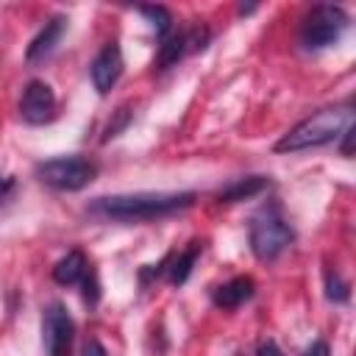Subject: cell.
<instances>
[{"label": "cell", "mask_w": 356, "mask_h": 356, "mask_svg": "<svg viewBox=\"0 0 356 356\" xmlns=\"http://www.w3.org/2000/svg\"><path fill=\"white\" fill-rule=\"evenodd\" d=\"M211 31L206 25H192L186 31H172L167 39H161L159 53H156V70H170L175 67L186 53H197L209 44Z\"/></svg>", "instance_id": "8992f818"}, {"label": "cell", "mask_w": 356, "mask_h": 356, "mask_svg": "<svg viewBox=\"0 0 356 356\" xmlns=\"http://www.w3.org/2000/svg\"><path fill=\"white\" fill-rule=\"evenodd\" d=\"M300 356H331V348H328V342L325 339H314Z\"/></svg>", "instance_id": "ffe728a7"}, {"label": "cell", "mask_w": 356, "mask_h": 356, "mask_svg": "<svg viewBox=\"0 0 356 356\" xmlns=\"http://www.w3.org/2000/svg\"><path fill=\"white\" fill-rule=\"evenodd\" d=\"M81 356H108V350L103 348L100 339H86L83 348H81Z\"/></svg>", "instance_id": "d6986e66"}, {"label": "cell", "mask_w": 356, "mask_h": 356, "mask_svg": "<svg viewBox=\"0 0 356 356\" xmlns=\"http://www.w3.org/2000/svg\"><path fill=\"white\" fill-rule=\"evenodd\" d=\"M131 120H134V111H131V106H120V108L114 111V117L108 120L106 131H103V142H108V139L120 136V131H122V128H125Z\"/></svg>", "instance_id": "e0dca14e"}, {"label": "cell", "mask_w": 356, "mask_h": 356, "mask_svg": "<svg viewBox=\"0 0 356 356\" xmlns=\"http://www.w3.org/2000/svg\"><path fill=\"white\" fill-rule=\"evenodd\" d=\"M75 323L64 303H50L42 314V348L47 356H70Z\"/></svg>", "instance_id": "52a82bcc"}, {"label": "cell", "mask_w": 356, "mask_h": 356, "mask_svg": "<svg viewBox=\"0 0 356 356\" xmlns=\"http://www.w3.org/2000/svg\"><path fill=\"white\" fill-rule=\"evenodd\" d=\"M139 14L150 22V28L156 31L159 39H167L172 33V14L164 6H139Z\"/></svg>", "instance_id": "9a60e30c"}, {"label": "cell", "mask_w": 356, "mask_h": 356, "mask_svg": "<svg viewBox=\"0 0 356 356\" xmlns=\"http://www.w3.org/2000/svg\"><path fill=\"white\" fill-rule=\"evenodd\" d=\"M33 175L56 192H81L97 178V164L86 156H56L39 161Z\"/></svg>", "instance_id": "5b68a950"}, {"label": "cell", "mask_w": 356, "mask_h": 356, "mask_svg": "<svg viewBox=\"0 0 356 356\" xmlns=\"http://www.w3.org/2000/svg\"><path fill=\"white\" fill-rule=\"evenodd\" d=\"M325 298L334 300V303H348L350 300V284L337 270H325Z\"/></svg>", "instance_id": "2e32d148"}, {"label": "cell", "mask_w": 356, "mask_h": 356, "mask_svg": "<svg viewBox=\"0 0 356 356\" xmlns=\"http://www.w3.org/2000/svg\"><path fill=\"white\" fill-rule=\"evenodd\" d=\"M67 17L64 14H56V17H50L44 25H42V31L31 39V44H28V50H25V61L28 64H36V61H44L56 47H58V42H61V36H64V31H67Z\"/></svg>", "instance_id": "30bf717a"}, {"label": "cell", "mask_w": 356, "mask_h": 356, "mask_svg": "<svg viewBox=\"0 0 356 356\" xmlns=\"http://www.w3.org/2000/svg\"><path fill=\"white\" fill-rule=\"evenodd\" d=\"M197 200L195 192H122L89 200L86 214L103 222H153L186 211Z\"/></svg>", "instance_id": "6da1fadb"}, {"label": "cell", "mask_w": 356, "mask_h": 356, "mask_svg": "<svg viewBox=\"0 0 356 356\" xmlns=\"http://www.w3.org/2000/svg\"><path fill=\"white\" fill-rule=\"evenodd\" d=\"M353 125V103L345 100L339 106H325L317 108L314 114L303 117L298 125H292L275 145V153H300V150H312V147H323L331 145L342 136L345 128Z\"/></svg>", "instance_id": "7a4b0ae2"}, {"label": "cell", "mask_w": 356, "mask_h": 356, "mask_svg": "<svg viewBox=\"0 0 356 356\" xmlns=\"http://www.w3.org/2000/svg\"><path fill=\"white\" fill-rule=\"evenodd\" d=\"M81 286H83V289H81V292H83V300H86L89 306H95V303L100 300V281H97V273L92 270V273L83 278Z\"/></svg>", "instance_id": "ac0fdd59"}, {"label": "cell", "mask_w": 356, "mask_h": 356, "mask_svg": "<svg viewBox=\"0 0 356 356\" xmlns=\"http://www.w3.org/2000/svg\"><path fill=\"white\" fill-rule=\"evenodd\" d=\"M256 295V284L250 275H236L220 286L211 289V303L222 312H231V309H239L242 303H248L250 298Z\"/></svg>", "instance_id": "8fae6325"}, {"label": "cell", "mask_w": 356, "mask_h": 356, "mask_svg": "<svg viewBox=\"0 0 356 356\" xmlns=\"http://www.w3.org/2000/svg\"><path fill=\"white\" fill-rule=\"evenodd\" d=\"M350 145H353V125L342 131V145H339L342 156H348V159H350V153H353V147H350Z\"/></svg>", "instance_id": "7402d4cb"}, {"label": "cell", "mask_w": 356, "mask_h": 356, "mask_svg": "<svg viewBox=\"0 0 356 356\" xmlns=\"http://www.w3.org/2000/svg\"><path fill=\"white\" fill-rule=\"evenodd\" d=\"M256 356H284V353L278 350V345H275L273 339H267V342H261V345L256 348Z\"/></svg>", "instance_id": "603a6c76"}, {"label": "cell", "mask_w": 356, "mask_h": 356, "mask_svg": "<svg viewBox=\"0 0 356 356\" xmlns=\"http://www.w3.org/2000/svg\"><path fill=\"white\" fill-rule=\"evenodd\" d=\"M92 273V264L86 259L83 250H67L56 264H53V281L61 286H78L83 284V278Z\"/></svg>", "instance_id": "7c38bea8"}, {"label": "cell", "mask_w": 356, "mask_h": 356, "mask_svg": "<svg viewBox=\"0 0 356 356\" xmlns=\"http://www.w3.org/2000/svg\"><path fill=\"white\" fill-rule=\"evenodd\" d=\"M56 108H58V100H56V92L50 83L33 78L25 83L22 89V97H19V117L28 122V125H44L56 117Z\"/></svg>", "instance_id": "ba28073f"}, {"label": "cell", "mask_w": 356, "mask_h": 356, "mask_svg": "<svg viewBox=\"0 0 356 356\" xmlns=\"http://www.w3.org/2000/svg\"><path fill=\"white\" fill-rule=\"evenodd\" d=\"M295 242L289 220L281 214L278 203L261 206L248 222V245L259 261H275Z\"/></svg>", "instance_id": "3957f363"}, {"label": "cell", "mask_w": 356, "mask_h": 356, "mask_svg": "<svg viewBox=\"0 0 356 356\" xmlns=\"http://www.w3.org/2000/svg\"><path fill=\"white\" fill-rule=\"evenodd\" d=\"M348 25H350V17H348V11L342 6L317 3L303 14L300 31H298V42H300L303 50L317 53V50H325V47L337 44Z\"/></svg>", "instance_id": "277c9868"}, {"label": "cell", "mask_w": 356, "mask_h": 356, "mask_svg": "<svg viewBox=\"0 0 356 356\" xmlns=\"http://www.w3.org/2000/svg\"><path fill=\"white\" fill-rule=\"evenodd\" d=\"M264 189H270L267 175H245V178H236L228 186H222L217 192V200L220 203H239V200H250V197L261 195Z\"/></svg>", "instance_id": "4fadbf2b"}, {"label": "cell", "mask_w": 356, "mask_h": 356, "mask_svg": "<svg viewBox=\"0 0 356 356\" xmlns=\"http://www.w3.org/2000/svg\"><path fill=\"white\" fill-rule=\"evenodd\" d=\"M14 186H17V178L14 175H0V206L8 200V195L14 192Z\"/></svg>", "instance_id": "44dd1931"}, {"label": "cell", "mask_w": 356, "mask_h": 356, "mask_svg": "<svg viewBox=\"0 0 356 356\" xmlns=\"http://www.w3.org/2000/svg\"><path fill=\"white\" fill-rule=\"evenodd\" d=\"M200 250H203V242H189V248H184V250H178V253H170L164 278H167L172 286L186 284V278L192 275V267H195Z\"/></svg>", "instance_id": "5bb4252c"}, {"label": "cell", "mask_w": 356, "mask_h": 356, "mask_svg": "<svg viewBox=\"0 0 356 356\" xmlns=\"http://www.w3.org/2000/svg\"><path fill=\"white\" fill-rule=\"evenodd\" d=\"M122 67H125V61H122L120 44L117 42H106L97 50V56L92 58V64H89V75H92V83H95L97 95H108L114 89V83L122 75Z\"/></svg>", "instance_id": "9c48e42d"}]
</instances>
